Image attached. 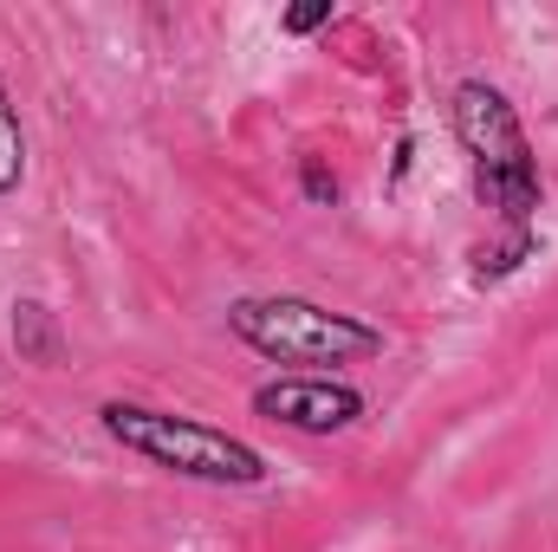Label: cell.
<instances>
[{
  "mask_svg": "<svg viewBox=\"0 0 558 552\" xmlns=\"http://www.w3.org/2000/svg\"><path fill=\"white\" fill-rule=\"evenodd\" d=\"M533 254H539V235H533V228H507V241H494V248H481V254H474V279H481V286H494V279L520 274Z\"/></svg>",
  "mask_w": 558,
  "mask_h": 552,
  "instance_id": "obj_6",
  "label": "cell"
},
{
  "mask_svg": "<svg viewBox=\"0 0 558 552\" xmlns=\"http://www.w3.org/2000/svg\"><path fill=\"white\" fill-rule=\"evenodd\" d=\"M325 20H331V0H312V7H286V20H279V26L299 39V33H318Z\"/></svg>",
  "mask_w": 558,
  "mask_h": 552,
  "instance_id": "obj_9",
  "label": "cell"
},
{
  "mask_svg": "<svg viewBox=\"0 0 558 552\" xmlns=\"http://www.w3.org/2000/svg\"><path fill=\"white\" fill-rule=\"evenodd\" d=\"M299 189H305V202H312V208H338V176H331L318 156H305V163H299Z\"/></svg>",
  "mask_w": 558,
  "mask_h": 552,
  "instance_id": "obj_8",
  "label": "cell"
},
{
  "mask_svg": "<svg viewBox=\"0 0 558 552\" xmlns=\"http://www.w3.org/2000/svg\"><path fill=\"white\" fill-rule=\"evenodd\" d=\"M254 410L267 416V422H279V429H299V435H338L371 404L344 377H274V384L254 391Z\"/></svg>",
  "mask_w": 558,
  "mask_h": 552,
  "instance_id": "obj_4",
  "label": "cell"
},
{
  "mask_svg": "<svg viewBox=\"0 0 558 552\" xmlns=\"http://www.w3.org/2000/svg\"><path fill=\"white\" fill-rule=\"evenodd\" d=\"M98 422H105L111 442H124L131 455L156 461V468H169V475H182V481H208V488H260V481L274 475V461H267L254 442H241V435H228V429H208V422H195V416L143 410V404H105Z\"/></svg>",
  "mask_w": 558,
  "mask_h": 552,
  "instance_id": "obj_2",
  "label": "cell"
},
{
  "mask_svg": "<svg viewBox=\"0 0 558 552\" xmlns=\"http://www.w3.org/2000/svg\"><path fill=\"white\" fill-rule=\"evenodd\" d=\"M13 351L26 364H59V319L39 299H20L13 305Z\"/></svg>",
  "mask_w": 558,
  "mask_h": 552,
  "instance_id": "obj_5",
  "label": "cell"
},
{
  "mask_svg": "<svg viewBox=\"0 0 558 552\" xmlns=\"http://www.w3.org/2000/svg\"><path fill=\"white\" fill-rule=\"evenodd\" d=\"M448 124H454V143L468 149V163H474L481 208H494L500 228H533V215L546 202V182H539L526 124L507 105V92L487 85V79H461L454 105H448Z\"/></svg>",
  "mask_w": 558,
  "mask_h": 552,
  "instance_id": "obj_1",
  "label": "cell"
},
{
  "mask_svg": "<svg viewBox=\"0 0 558 552\" xmlns=\"http://www.w3.org/2000/svg\"><path fill=\"white\" fill-rule=\"evenodd\" d=\"M228 332L274 358V364H357L384 351V332L364 325L357 312H331L318 299L299 292H267V299H234L228 305Z\"/></svg>",
  "mask_w": 558,
  "mask_h": 552,
  "instance_id": "obj_3",
  "label": "cell"
},
{
  "mask_svg": "<svg viewBox=\"0 0 558 552\" xmlns=\"http://www.w3.org/2000/svg\"><path fill=\"white\" fill-rule=\"evenodd\" d=\"M26 176V137H20V118L7 105V85H0V195H13Z\"/></svg>",
  "mask_w": 558,
  "mask_h": 552,
  "instance_id": "obj_7",
  "label": "cell"
}]
</instances>
